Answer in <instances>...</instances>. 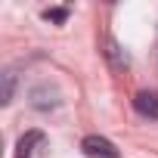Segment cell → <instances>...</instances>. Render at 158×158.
<instances>
[{
	"label": "cell",
	"mask_w": 158,
	"mask_h": 158,
	"mask_svg": "<svg viewBox=\"0 0 158 158\" xmlns=\"http://www.w3.org/2000/svg\"><path fill=\"white\" fill-rule=\"evenodd\" d=\"M44 143V133L40 130H28L19 143H16V158H31L34 155V146H40Z\"/></svg>",
	"instance_id": "4"
},
{
	"label": "cell",
	"mask_w": 158,
	"mask_h": 158,
	"mask_svg": "<svg viewBox=\"0 0 158 158\" xmlns=\"http://www.w3.org/2000/svg\"><path fill=\"white\" fill-rule=\"evenodd\" d=\"M44 19H47V22H65V19H68V10H62V6L44 10Z\"/></svg>",
	"instance_id": "7"
},
{
	"label": "cell",
	"mask_w": 158,
	"mask_h": 158,
	"mask_svg": "<svg viewBox=\"0 0 158 158\" xmlns=\"http://www.w3.org/2000/svg\"><path fill=\"white\" fill-rule=\"evenodd\" d=\"M81 149H84V155H87V158H121V155H118V149H115V143H112V139H106V136H99V133L84 136Z\"/></svg>",
	"instance_id": "1"
},
{
	"label": "cell",
	"mask_w": 158,
	"mask_h": 158,
	"mask_svg": "<svg viewBox=\"0 0 158 158\" xmlns=\"http://www.w3.org/2000/svg\"><path fill=\"white\" fill-rule=\"evenodd\" d=\"M0 77H3V93H0V102L10 106V102H13V93H16V71H3Z\"/></svg>",
	"instance_id": "6"
},
{
	"label": "cell",
	"mask_w": 158,
	"mask_h": 158,
	"mask_svg": "<svg viewBox=\"0 0 158 158\" xmlns=\"http://www.w3.org/2000/svg\"><path fill=\"white\" fill-rule=\"evenodd\" d=\"M133 109L143 115V118H152L158 121V90H143L133 96Z\"/></svg>",
	"instance_id": "2"
},
{
	"label": "cell",
	"mask_w": 158,
	"mask_h": 158,
	"mask_svg": "<svg viewBox=\"0 0 158 158\" xmlns=\"http://www.w3.org/2000/svg\"><path fill=\"white\" fill-rule=\"evenodd\" d=\"M31 106H34V109H40V112L56 109V106H59V93H56L53 87L40 84V87H34V90H31Z\"/></svg>",
	"instance_id": "3"
},
{
	"label": "cell",
	"mask_w": 158,
	"mask_h": 158,
	"mask_svg": "<svg viewBox=\"0 0 158 158\" xmlns=\"http://www.w3.org/2000/svg\"><path fill=\"white\" fill-rule=\"evenodd\" d=\"M106 59L112 62V68H115V71H124V68L130 65L127 53H124V50H121V47H118L112 37H106Z\"/></svg>",
	"instance_id": "5"
}]
</instances>
